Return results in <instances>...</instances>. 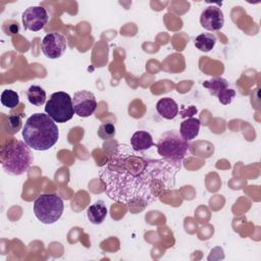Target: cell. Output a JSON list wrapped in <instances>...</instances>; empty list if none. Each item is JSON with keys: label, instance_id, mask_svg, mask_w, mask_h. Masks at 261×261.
<instances>
[{"label": "cell", "instance_id": "cell-1", "mask_svg": "<svg viewBox=\"0 0 261 261\" xmlns=\"http://www.w3.org/2000/svg\"><path fill=\"white\" fill-rule=\"evenodd\" d=\"M179 169L163 158H150L127 144H118L100 167L99 177L111 200L146 206L157 201L163 192L174 188Z\"/></svg>", "mask_w": 261, "mask_h": 261}, {"label": "cell", "instance_id": "cell-2", "mask_svg": "<svg viewBox=\"0 0 261 261\" xmlns=\"http://www.w3.org/2000/svg\"><path fill=\"white\" fill-rule=\"evenodd\" d=\"M22 138L31 149L46 151L57 143L59 130L48 114L35 113L27 119L22 128Z\"/></svg>", "mask_w": 261, "mask_h": 261}, {"label": "cell", "instance_id": "cell-3", "mask_svg": "<svg viewBox=\"0 0 261 261\" xmlns=\"http://www.w3.org/2000/svg\"><path fill=\"white\" fill-rule=\"evenodd\" d=\"M34 161L31 148L24 141L10 140L0 149V163L3 170L12 176L21 175L29 170Z\"/></svg>", "mask_w": 261, "mask_h": 261}, {"label": "cell", "instance_id": "cell-4", "mask_svg": "<svg viewBox=\"0 0 261 261\" xmlns=\"http://www.w3.org/2000/svg\"><path fill=\"white\" fill-rule=\"evenodd\" d=\"M155 146L161 158L178 167H181L184 159L193 153L191 143L182 139L175 129L163 133Z\"/></svg>", "mask_w": 261, "mask_h": 261}, {"label": "cell", "instance_id": "cell-5", "mask_svg": "<svg viewBox=\"0 0 261 261\" xmlns=\"http://www.w3.org/2000/svg\"><path fill=\"white\" fill-rule=\"evenodd\" d=\"M63 210L64 204L58 194H42L34 202V214L44 224L56 222Z\"/></svg>", "mask_w": 261, "mask_h": 261}, {"label": "cell", "instance_id": "cell-6", "mask_svg": "<svg viewBox=\"0 0 261 261\" xmlns=\"http://www.w3.org/2000/svg\"><path fill=\"white\" fill-rule=\"evenodd\" d=\"M45 112L57 123L70 120L74 114L72 98L62 91L53 93L45 104Z\"/></svg>", "mask_w": 261, "mask_h": 261}, {"label": "cell", "instance_id": "cell-7", "mask_svg": "<svg viewBox=\"0 0 261 261\" xmlns=\"http://www.w3.org/2000/svg\"><path fill=\"white\" fill-rule=\"evenodd\" d=\"M203 87L208 90L210 95L217 97L218 101L223 105L230 104L236 97V91L229 88L228 82L222 77H212L205 81Z\"/></svg>", "mask_w": 261, "mask_h": 261}, {"label": "cell", "instance_id": "cell-8", "mask_svg": "<svg viewBox=\"0 0 261 261\" xmlns=\"http://www.w3.org/2000/svg\"><path fill=\"white\" fill-rule=\"evenodd\" d=\"M22 24L24 30L38 32L45 28L49 16L46 9L42 6H31L21 14Z\"/></svg>", "mask_w": 261, "mask_h": 261}, {"label": "cell", "instance_id": "cell-9", "mask_svg": "<svg viewBox=\"0 0 261 261\" xmlns=\"http://www.w3.org/2000/svg\"><path fill=\"white\" fill-rule=\"evenodd\" d=\"M66 39L59 33H49L42 41V52L49 59L61 57L66 50Z\"/></svg>", "mask_w": 261, "mask_h": 261}, {"label": "cell", "instance_id": "cell-10", "mask_svg": "<svg viewBox=\"0 0 261 261\" xmlns=\"http://www.w3.org/2000/svg\"><path fill=\"white\" fill-rule=\"evenodd\" d=\"M74 113L80 117H89L97 108L95 95L90 91H77L72 98Z\"/></svg>", "mask_w": 261, "mask_h": 261}, {"label": "cell", "instance_id": "cell-11", "mask_svg": "<svg viewBox=\"0 0 261 261\" xmlns=\"http://www.w3.org/2000/svg\"><path fill=\"white\" fill-rule=\"evenodd\" d=\"M200 23L207 31L215 32L222 29L224 24V16L222 10L215 5L204 8L200 15Z\"/></svg>", "mask_w": 261, "mask_h": 261}, {"label": "cell", "instance_id": "cell-12", "mask_svg": "<svg viewBox=\"0 0 261 261\" xmlns=\"http://www.w3.org/2000/svg\"><path fill=\"white\" fill-rule=\"evenodd\" d=\"M156 110L161 117L165 119H173L178 114V105L172 98L165 97L157 102Z\"/></svg>", "mask_w": 261, "mask_h": 261}, {"label": "cell", "instance_id": "cell-13", "mask_svg": "<svg viewBox=\"0 0 261 261\" xmlns=\"http://www.w3.org/2000/svg\"><path fill=\"white\" fill-rule=\"evenodd\" d=\"M152 136L146 130H138L130 138V146L134 150L144 152L154 146Z\"/></svg>", "mask_w": 261, "mask_h": 261}, {"label": "cell", "instance_id": "cell-14", "mask_svg": "<svg viewBox=\"0 0 261 261\" xmlns=\"http://www.w3.org/2000/svg\"><path fill=\"white\" fill-rule=\"evenodd\" d=\"M201 121L195 117H188L182 120L179 126V134L186 141H192L199 135Z\"/></svg>", "mask_w": 261, "mask_h": 261}, {"label": "cell", "instance_id": "cell-15", "mask_svg": "<svg viewBox=\"0 0 261 261\" xmlns=\"http://www.w3.org/2000/svg\"><path fill=\"white\" fill-rule=\"evenodd\" d=\"M87 216L91 223L101 224L107 216V207L104 201L98 200L94 204L88 207Z\"/></svg>", "mask_w": 261, "mask_h": 261}, {"label": "cell", "instance_id": "cell-16", "mask_svg": "<svg viewBox=\"0 0 261 261\" xmlns=\"http://www.w3.org/2000/svg\"><path fill=\"white\" fill-rule=\"evenodd\" d=\"M216 41L217 39L214 35L210 33H204V34H200L195 38L194 44L198 50L202 52H209L214 48Z\"/></svg>", "mask_w": 261, "mask_h": 261}, {"label": "cell", "instance_id": "cell-17", "mask_svg": "<svg viewBox=\"0 0 261 261\" xmlns=\"http://www.w3.org/2000/svg\"><path fill=\"white\" fill-rule=\"evenodd\" d=\"M27 98L34 106H42L46 102V92L37 85L31 86L27 91Z\"/></svg>", "mask_w": 261, "mask_h": 261}, {"label": "cell", "instance_id": "cell-18", "mask_svg": "<svg viewBox=\"0 0 261 261\" xmlns=\"http://www.w3.org/2000/svg\"><path fill=\"white\" fill-rule=\"evenodd\" d=\"M21 116L15 114H9L8 116H6L4 121V128L9 135H15L16 133H18L21 128Z\"/></svg>", "mask_w": 261, "mask_h": 261}, {"label": "cell", "instance_id": "cell-19", "mask_svg": "<svg viewBox=\"0 0 261 261\" xmlns=\"http://www.w3.org/2000/svg\"><path fill=\"white\" fill-rule=\"evenodd\" d=\"M1 103L6 108H15L19 104V96L18 94L13 90H4L1 93L0 97Z\"/></svg>", "mask_w": 261, "mask_h": 261}, {"label": "cell", "instance_id": "cell-20", "mask_svg": "<svg viewBox=\"0 0 261 261\" xmlns=\"http://www.w3.org/2000/svg\"><path fill=\"white\" fill-rule=\"evenodd\" d=\"M97 135L102 140H109L115 136V126L111 122L102 123L97 132Z\"/></svg>", "mask_w": 261, "mask_h": 261}, {"label": "cell", "instance_id": "cell-21", "mask_svg": "<svg viewBox=\"0 0 261 261\" xmlns=\"http://www.w3.org/2000/svg\"><path fill=\"white\" fill-rule=\"evenodd\" d=\"M2 30L7 36H13L18 34L19 32V24L17 21L14 20H6L3 22Z\"/></svg>", "mask_w": 261, "mask_h": 261}, {"label": "cell", "instance_id": "cell-22", "mask_svg": "<svg viewBox=\"0 0 261 261\" xmlns=\"http://www.w3.org/2000/svg\"><path fill=\"white\" fill-rule=\"evenodd\" d=\"M186 110H187V113H189V114H188V116H189V117H192L195 113H197V108H196L195 106H190V107H189L188 109H186ZM187 113L181 114V116H184V117H185V116L187 115Z\"/></svg>", "mask_w": 261, "mask_h": 261}]
</instances>
